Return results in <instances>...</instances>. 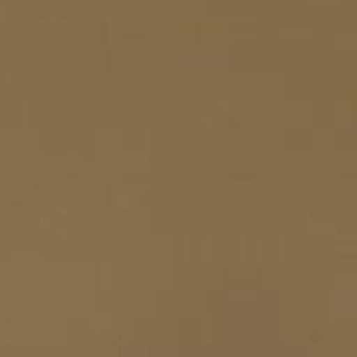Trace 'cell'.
I'll list each match as a JSON object with an SVG mask.
<instances>
[]
</instances>
